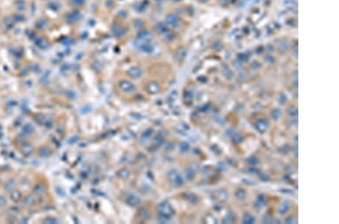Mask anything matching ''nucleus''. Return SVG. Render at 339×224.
<instances>
[{
    "instance_id": "nucleus-1",
    "label": "nucleus",
    "mask_w": 339,
    "mask_h": 224,
    "mask_svg": "<svg viewBox=\"0 0 339 224\" xmlns=\"http://www.w3.org/2000/svg\"><path fill=\"white\" fill-rule=\"evenodd\" d=\"M33 178L30 171L23 170L0 173V222L24 221L30 217Z\"/></svg>"
},
{
    "instance_id": "nucleus-2",
    "label": "nucleus",
    "mask_w": 339,
    "mask_h": 224,
    "mask_svg": "<svg viewBox=\"0 0 339 224\" xmlns=\"http://www.w3.org/2000/svg\"><path fill=\"white\" fill-rule=\"evenodd\" d=\"M111 30L115 37H116L117 39H122V38L125 37V34H126L125 28L119 23L113 24L111 27Z\"/></svg>"
},
{
    "instance_id": "nucleus-3",
    "label": "nucleus",
    "mask_w": 339,
    "mask_h": 224,
    "mask_svg": "<svg viewBox=\"0 0 339 224\" xmlns=\"http://www.w3.org/2000/svg\"><path fill=\"white\" fill-rule=\"evenodd\" d=\"M155 32L158 34L162 35V36L166 34L168 31L167 26L165 24H163V23H158V24H156L155 26Z\"/></svg>"
},
{
    "instance_id": "nucleus-4",
    "label": "nucleus",
    "mask_w": 339,
    "mask_h": 224,
    "mask_svg": "<svg viewBox=\"0 0 339 224\" xmlns=\"http://www.w3.org/2000/svg\"><path fill=\"white\" fill-rule=\"evenodd\" d=\"M166 22L168 25H170V26L176 25V23H177V18L173 15H168V16L166 18Z\"/></svg>"
},
{
    "instance_id": "nucleus-5",
    "label": "nucleus",
    "mask_w": 339,
    "mask_h": 224,
    "mask_svg": "<svg viewBox=\"0 0 339 224\" xmlns=\"http://www.w3.org/2000/svg\"><path fill=\"white\" fill-rule=\"evenodd\" d=\"M129 74L132 76V77H139L142 74V72L139 70V68H132L131 70L129 71Z\"/></svg>"
},
{
    "instance_id": "nucleus-6",
    "label": "nucleus",
    "mask_w": 339,
    "mask_h": 224,
    "mask_svg": "<svg viewBox=\"0 0 339 224\" xmlns=\"http://www.w3.org/2000/svg\"><path fill=\"white\" fill-rule=\"evenodd\" d=\"M133 23H134V24H133V25H134L135 27H136L137 29L142 28V27L144 26L143 21H142V20H140V19L135 20L134 22H133Z\"/></svg>"
}]
</instances>
